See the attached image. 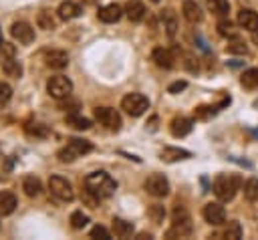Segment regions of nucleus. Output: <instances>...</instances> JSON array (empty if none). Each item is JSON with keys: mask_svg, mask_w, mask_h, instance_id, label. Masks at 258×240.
<instances>
[{"mask_svg": "<svg viewBox=\"0 0 258 240\" xmlns=\"http://www.w3.org/2000/svg\"><path fill=\"white\" fill-rule=\"evenodd\" d=\"M46 91H48V95L52 99H67L71 95V91H73V83H71V79H67L62 75H54V77L48 79Z\"/></svg>", "mask_w": 258, "mask_h": 240, "instance_id": "423d86ee", "label": "nucleus"}, {"mask_svg": "<svg viewBox=\"0 0 258 240\" xmlns=\"http://www.w3.org/2000/svg\"><path fill=\"white\" fill-rule=\"evenodd\" d=\"M91 238H99V240H111V234L107 228L103 226H93L91 228Z\"/></svg>", "mask_w": 258, "mask_h": 240, "instance_id": "72a5a7b5", "label": "nucleus"}, {"mask_svg": "<svg viewBox=\"0 0 258 240\" xmlns=\"http://www.w3.org/2000/svg\"><path fill=\"white\" fill-rule=\"evenodd\" d=\"M2 71L6 77H12V79L22 77V65L16 58H2Z\"/></svg>", "mask_w": 258, "mask_h": 240, "instance_id": "aec40b11", "label": "nucleus"}, {"mask_svg": "<svg viewBox=\"0 0 258 240\" xmlns=\"http://www.w3.org/2000/svg\"><path fill=\"white\" fill-rule=\"evenodd\" d=\"M48 190H50V194H52L56 200H60V202H71V200L75 198V192H73L71 182L64 179V177H60V175H52V177L48 179Z\"/></svg>", "mask_w": 258, "mask_h": 240, "instance_id": "0eeeda50", "label": "nucleus"}, {"mask_svg": "<svg viewBox=\"0 0 258 240\" xmlns=\"http://www.w3.org/2000/svg\"><path fill=\"white\" fill-rule=\"evenodd\" d=\"M191 129H194V121L187 119V117H175L169 123V131H171L173 137H185Z\"/></svg>", "mask_w": 258, "mask_h": 240, "instance_id": "4468645a", "label": "nucleus"}, {"mask_svg": "<svg viewBox=\"0 0 258 240\" xmlns=\"http://www.w3.org/2000/svg\"><path fill=\"white\" fill-rule=\"evenodd\" d=\"M10 34H12L14 40H18V42H22V44H28V42L34 40V28H32L28 22H24V20L14 22V24L10 26Z\"/></svg>", "mask_w": 258, "mask_h": 240, "instance_id": "9b49d317", "label": "nucleus"}, {"mask_svg": "<svg viewBox=\"0 0 258 240\" xmlns=\"http://www.w3.org/2000/svg\"><path fill=\"white\" fill-rule=\"evenodd\" d=\"M14 208H16V198H14V194H10V192H0V214H2V216H8V214L14 212Z\"/></svg>", "mask_w": 258, "mask_h": 240, "instance_id": "5701e85b", "label": "nucleus"}, {"mask_svg": "<svg viewBox=\"0 0 258 240\" xmlns=\"http://www.w3.org/2000/svg\"><path fill=\"white\" fill-rule=\"evenodd\" d=\"M143 188H145V192H147L149 196H153V198H165V196L169 194V182H167V177L161 175V173H151V175H147Z\"/></svg>", "mask_w": 258, "mask_h": 240, "instance_id": "6e6552de", "label": "nucleus"}, {"mask_svg": "<svg viewBox=\"0 0 258 240\" xmlns=\"http://www.w3.org/2000/svg\"><path fill=\"white\" fill-rule=\"evenodd\" d=\"M238 24L244 30L258 32V12L252 10V8H240V12H238Z\"/></svg>", "mask_w": 258, "mask_h": 240, "instance_id": "f8f14e48", "label": "nucleus"}, {"mask_svg": "<svg viewBox=\"0 0 258 240\" xmlns=\"http://www.w3.org/2000/svg\"><path fill=\"white\" fill-rule=\"evenodd\" d=\"M81 12H83V8L75 2H62L58 6V18H62V20H73V18L81 16Z\"/></svg>", "mask_w": 258, "mask_h": 240, "instance_id": "6ab92c4d", "label": "nucleus"}, {"mask_svg": "<svg viewBox=\"0 0 258 240\" xmlns=\"http://www.w3.org/2000/svg\"><path fill=\"white\" fill-rule=\"evenodd\" d=\"M121 14H123V8H121L119 4H107V6H101L99 12H97L99 20H101V22H107V24L117 22V20L121 18Z\"/></svg>", "mask_w": 258, "mask_h": 240, "instance_id": "ddd939ff", "label": "nucleus"}, {"mask_svg": "<svg viewBox=\"0 0 258 240\" xmlns=\"http://www.w3.org/2000/svg\"><path fill=\"white\" fill-rule=\"evenodd\" d=\"M202 214H204L206 222L212 224V226H220V224L226 222V210H224V206L218 204V202H210V204H206Z\"/></svg>", "mask_w": 258, "mask_h": 240, "instance_id": "9d476101", "label": "nucleus"}, {"mask_svg": "<svg viewBox=\"0 0 258 240\" xmlns=\"http://www.w3.org/2000/svg\"><path fill=\"white\" fill-rule=\"evenodd\" d=\"M121 109L131 117H139L149 109V99L141 93H129L121 99Z\"/></svg>", "mask_w": 258, "mask_h": 240, "instance_id": "39448f33", "label": "nucleus"}, {"mask_svg": "<svg viewBox=\"0 0 258 240\" xmlns=\"http://www.w3.org/2000/svg\"><path fill=\"white\" fill-rule=\"evenodd\" d=\"M240 186H242L240 175H236V173H222V175H218L214 179L212 190H214V194H216L218 200L230 202L236 196V192L240 190Z\"/></svg>", "mask_w": 258, "mask_h": 240, "instance_id": "f03ea898", "label": "nucleus"}, {"mask_svg": "<svg viewBox=\"0 0 258 240\" xmlns=\"http://www.w3.org/2000/svg\"><path fill=\"white\" fill-rule=\"evenodd\" d=\"M256 40H258V36H256Z\"/></svg>", "mask_w": 258, "mask_h": 240, "instance_id": "a19ab883", "label": "nucleus"}, {"mask_svg": "<svg viewBox=\"0 0 258 240\" xmlns=\"http://www.w3.org/2000/svg\"><path fill=\"white\" fill-rule=\"evenodd\" d=\"M191 232V218L187 214V210L183 206H175L173 210V222L171 228L167 230V238H183Z\"/></svg>", "mask_w": 258, "mask_h": 240, "instance_id": "7ed1b4c3", "label": "nucleus"}, {"mask_svg": "<svg viewBox=\"0 0 258 240\" xmlns=\"http://www.w3.org/2000/svg\"><path fill=\"white\" fill-rule=\"evenodd\" d=\"M0 44H2V30H0Z\"/></svg>", "mask_w": 258, "mask_h": 240, "instance_id": "ea45409f", "label": "nucleus"}, {"mask_svg": "<svg viewBox=\"0 0 258 240\" xmlns=\"http://www.w3.org/2000/svg\"><path fill=\"white\" fill-rule=\"evenodd\" d=\"M206 6L210 12L218 14V16H226L230 12V2L228 0H206Z\"/></svg>", "mask_w": 258, "mask_h": 240, "instance_id": "393cba45", "label": "nucleus"}, {"mask_svg": "<svg viewBox=\"0 0 258 240\" xmlns=\"http://www.w3.org/2000/svg\"><path fill=\"white\" fill-rule=\"evenodd\" d=\"M151 58H153V61H155V65H157V67H161V69H171V67H173V54H171L167 48H163V46L153 48Z\"/></svg>", "mask_w": 258, "mask_h": 240, "instance_id": "dca6fc26", "label": "nucleus"}, {"mask_svg": "<svg viewBox=\"0 0 258 240\" xmlns=\"http://www.w3.org/2000/svg\"><path fill=\"white\" fill-rule=\"evenodd\" d=\"M185 157H189V151H185V149H179V147H165L163 151H161V159L163 161H179V159H185Z\"/></svg>", "mask_w": 258, "mask_h": 240, "instance_id": "b1692460", "label": "nucleus"}, {"mask_svg": "<svg viewBox=\"0 0 258 240\" xmlns=\"http://www.w3.org/2000/svg\"><path fill=\"white\" fill-rule=\"evenodd\" d=\"M224 238H228V240H238V238H242V226H240L238 222H228V226H226V230H224Z\"/></svg>", "mask_w": 258, "mask_h": 240, "instance_id": "c85d7f7f", "label": "nucleus"}, {"mask_svg": "<svg viewBox=\"0 0 258 240\" xmlns=\"http://www.w3.org/2000/svg\"><path fill=\"white\" fill-rule=\"evenodd\" d=\"M244 196H246L250 202L258 200V177H250V179L244 184Z\"/></svg>", "mask_w": 258, "mask_h": 240, "instance_id": "cd10ccee", "label": "nucleus"}, {"mask_svg": "<svg viewBox=\"0 0 258 240\" xmlns=\"http://www.w3.org/2000/svg\"><path fill=\"white\" fill-rule=\"evenodd\" d=\"M165 30H167V34H169V36H173V34H175V30H177L175 18H173V16H169V14H167V20H165Z\"/></svg>", "mask_w": 258, "mask_h": 240, "instance_id": "4c0bfd02", "label": "nucleus"}, {"mask_svg": "<svg viewBox=\"0 0 258 240\" xmlns=\"http://www.w3.org/2000/svg\"><path fill=\"white\" fill-rule=\"evenodd\" d=\"M85 188L97 200H103V198H111L115 194L117 184L107 171H93V173H89L85 177Z\"/></svg>", "mask_w": 258, "mask_h": 240, "instance_id": "f257e3e1", "label": "nucleus"}, {"mask_svg": "<svg viewBox=\"0 0 258 240\" xmlns=\"http://www.w3.org/2000/svg\"><path fill=\"white\" fill-rule=\"evenodd\" d=\"M46 65L50 69L60 71V69H64L69 65V54L64 50H50V52H46Z\"/></svg>", "mask_w": 258, "mask_h": 240, "instance_id": "a211bd4d", "label": "nucleus"}, {"mask_svg": "<svg viewBox=\"0 0 258 240\" xmlns=\"http://www.w3.org/2000/svg\"><path fill=\"white\" fill-rule=\"evenodd\" d=\"M181 12H183V18H185L187 22H191V24L202 22V18H204L202 8H200L194 0H185V2H183V6H181Z\"/></svg>", "mask_w": 258, "mask_h": 240, "instance_id": "2eb2a0df", "label": "nucleus"}, {"mask_svg": "<svg viewBox=\"0 0 258 240\" xmlns=\"http://www.w3.org/2000/svg\"><path fill=\"white\" fill-rule=\"evenodd\" d=\"M38 26L44 28V30H52L54 28V20H52L50 12H40L38 14Z\"/></svg>", "mask_w": 258, "mask_h": 240, "instance_id": "473e14b6", "label": "nucleus"}, {"mask_svg": "<svg viewBox=\"0 0 258 240\" xmlns=\"http://www.w3.org/2000/svg\"><path fill=\"white\" fill-rule=\"evenodd\" d=\"M145 6L139 2V0H131V2H127V6H125V14H127V18L131 20V22H141L143 18H145Z\"/></svg>", "mask_w": 258, "mask_h": 240, "instance_id": "f3484780", "label": "nucleus"}, {"mask_svg": "<svg viewBox=\"0 0 258 240\" xmlns=\"http://www.w3.org/2000/svg\"><path fill=\"white\" fill-rule=\"evenodd\" d=\"M185 87H187V83H185V81H175L173 85H169V89H167V91H169V93H177V91H183Z\"/></svg>", "mask_w": 258, "mask_h": 240, "instance_id": "58836bf2", "label": "nucleus"}, {"mask_svg": "<svg viewBox=\"0 0 258 240\" xmlns=\"http://www.w3.org/2000/svg\"><path fill=\"white\" fill-rule=\"evenodd\" d=\"M10 97H12V89H10V85H6V83L0 81V105L8 103Z\"/></svg>", "mask_w": 258, "mask_h": 240, "instance_id": "c9c22d12", "label": "nucleus"}, {"mask_svg": "<svg viewBox=\"0 0 258 240\" xmlns=\"http://www.w3.org/2000/svg\"><path fill=\"white\" fill-rule=\"evenodd\" d=\"M87 222H89V216H87V214H83L81 210H77V212H73V214H71V226H73L75 230L85 228V226H87Z\"/></svg>", "mask_w": 258, "mask_h": 240, "instance_id": "c756f323", "label": "nucleus"}, {"mask_svg": "<svg viewBox=\"0 0 258 240\" xmlns=\"http://www.w3.org/2000/svg\"><path fill=\"white\" fill-rule=\"evenodd\" d=\"M240 83L246 87V89H258V69H248L242 73L240 77Z\"/></svg>", "mask_w": 258, "mask_h": 240, "instance_id": "a878e982", "label": "nucleus"}, {"mask_svg": "<svg viewBox=\"0 0 258 240\" xmlns=\"http://www.w3.org/2000/svg\"><path fill=\"white\" fill-rule=\"evenodd\" d=\"M149 216L153 218V222H161L163 216H165L163 206H151V208H149Z\"/></svg>", "mask_w": 258, "mask_h": 240, "instance_id": "e433bc0d", "label": "nucleus"}, {"mask_svg": "<svg viewBox=\"0 0 258 240\" xmlns=\"http://www.w3.org/2000/svg\"><path fill=\"white\" fill-rule=\"evenodd\" d=\"M113 232L119 238H129L133 234V224L123 218H113Z\"/></svg>", "mask_w": 258, "mask_h": 240, "instance_id": "4be33fe9", "label": "nucleus"}, {"mask_svg": "<svg viewBox=\"0 0 258 240\" xmlns=\"http://www.w3.org/2000/svg\"><path fill=\"white\" fill-rule=\"evenodd\" d=\"M26 133L30 135V137H46V127L42 125V123H26Z\"/></svg>", "mask_w": 258, "mask_h": 240, "instance_id": "7c9ffc66", "label": "nucleus"}, {"mask_svg": "<svg viewBox=\"0 0 258 240\" xmlns=\"http://www.w3.org/2000/svg\"><path fill=\"white\" fill-rule=\"evenodd\" d=\"M67 125H71V127H75V129H89L91 127V121L87 119V117H83V115H77V113H71V115H67Z\"/></svg>", "mask_w": 258, "mask_h": 240, "instance_id": "bb28decb", "label": "nucleus"}, {"mask_svg": "<svg viewBox=\"0 0 258 240\" xmlns=\"http://www.w3.org/2000/svg\"><path fill=\"white\" fill-rule=\"evenodd\" d=\"M228 52H234V54H246L248 48H246V44H244L242 40H234V42L228 44Z\"/></svg>", "mask_w": 258, "mask_h": 240, "instance_id": "f704fd0d", "label": "nucleus"}, {"mask_svg": "<svg viewBox=\"0 0 258 240\" xmlns=\"http://www.w3.org/2000/svg\"><path fill=\"white\" fill-rule=\"evenodd\" d=\"M95 119L109 131H117L121 127V115L111 107H97L95 109Z\"/></svg>", "mask_w": 258, "mask_h": 240, "instance_id": "1a4fd4ad", "label": "nucleus"}, {"mask_svg": "<svg viewBox=\"0 0 258 240\" xmlns=\"http://www.w3.org/2000/svg\"><path fill=\"white\" fill-rule=\"evenodd\" d=\"M93 149V145L87 141V139H79V137H73L67 141V145L58 151V159L60 161H73L85 153H89Z\"/></svg>", "mask_w": 258, "mask_h": 240, "instance_id": "20e7f679", "label": "nucleus"}, {"mask_svg": "<svg viewBox=\"0 0 258 240\" xmlns=\"http://www.w3.org/2000/svg\"><path fill=\"white\" fill-rule=\"evenodd\" d=\"M22 190H24V194H26L28 198H36V196L40 194V190H42L40 179L34 177V175H26V177L22 179Z\"/></svg>", "mask_w": 258, "mask_h": 240, "instance_id": "412c9836", "label": "nucleus"}, {"mask_svg": "<svg viewBox=\"0 0 258 240\" xmlns=\"http://www.w3.org/2000/svg\"><path fill=\"white\" fill-rule=\"evenodd\" d=\"M218 32H220L222 36H230V38H236V36H238V32L234 30V24H232L230 20H220V22H218Z\"/></svg>", "mask_w": 258, "mask_h": 240, "instance_id": "2f4dec72", "label": "nucleus"}]
</instances>
